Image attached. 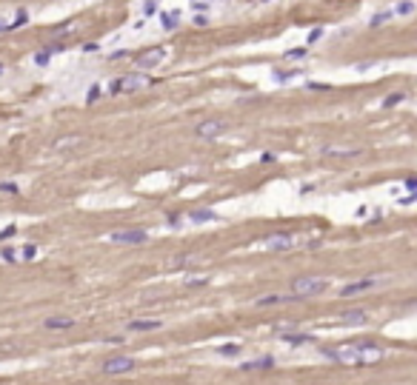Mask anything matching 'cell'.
Returning <instances> with one entry per match:
<instances>
[{
    "label": "cell",
    "mask_w": 417,
    "mask_h": 385,
    "mask_svg": "<svg viewBox=\"0 0 417 385\" xmlns=\"http://www.w3.org/2000/svg\"><path fill=\"white\" fill-rule=\"evenodd\" d=\"M374 288V280H357V283H349L340 288V297H351V294H360V291H368Z\"/></svg>",
    "instance_id": "30bf717a"
},
{
    "label": "cell",
    "mask_w": 417,
    "mask_h": 385,
    "mask_svg": "<svg viewBox=\"0 0 417 385\" xmlns=\"http://www.w3.org/2000/svg\"><path fill=\"white\" fill-rule=\"evenodd\" d=\"M306 54H309V49H306V46H300V49H289V51H286V57H289V60H297V57H306Z\"/></svg>",
    "instance_id": "484cf974"
},
{
    "label": "cell",
    "mask_w": 417,
    "mask_h": 385,
    "mask_svg": "<svg viewBox=\"0 0 417 385\" xmlns=\"http://www.w3.org/2000/svg\"><path fill=\"white\" fill-rule=\"evenodd\" d=\"M109 240H112V243H120V246H137V243H146L149 234H146L143 228H123V231H115Z\"/></svg>",
    "instance_id": "5b68a950"
},
{
    "label": "cell",
    "mask_w": 417,
    "mask_h": 385,
    "mask_svg": "<svg viewBox=\"0 0 417 385\" xmlns=\"http://www.w3.org/2000/svg\"><path fill=\"white\" fill-rule=\"evenodd\" d=\"M294 300H303V297H297V294H269V297H260L257 300V305L260 308H266V305H280V302H294Z\"/></svg>",
    "instance_id": "8fae6325"
},
{
    "label": "cell",
    "mask_w": 417,
    "mask_h": 385,
    "mask_svg": "<svg viewBox=\"0 0 417 385\" xmlns=\"http://www.w3.org/2000/svg\"><path fill=\"white\" fill-rule=\"evenodd\" d=\"M3 71H6V66H3V63H0V74H3Z\"/></svg>",
    "instance_id": "8d00e7d4"
},
{
    "label": "cell",
    "mask_w": 417,
    "mask_h": 385,
    "mask_svg": "<svg viewBox=\"0 0 417 385\" xmlns=\"http://www.w3.org/2000/svg\"><path fill=\"white\" fill-rule=\"evenodd\" d=\"M320 154L323 157H357L360 149H354V146H323Z\"/></svg>",
    "instance_id": "9c48e42d"
},
{
    "label": "cell",
    "mask_w": 417,
    "mask_h": 385,
    "mask_svg": "<svg viewBox=\"0 0 417 385\" xmlns=\"http://www.w3.org/2000/svg\"><path fill=\"white\" fill-rule=\"evenodd\" d=\"M0 191H3V194H17L20 188H17L15 183H0Z\"/></svg>",
    "instance_id": "1f68e13d"
},
{
    "label": "cell",
    "mask_w": 417,
    "mask_h": 385,
    "mask_svg": "<svg viewBox=\"0 0 417 385\" xmlns=\"http://www.w3.org/2000/svg\"><path fill=\"white\" fill-rule=\"evenodd\" d=\"M292 291L297 297H315V294L329 291V280H323V277H297L292 283Z\"/></svg>",
    "instance_id": "3957f363"
},
{
    "label": "cell",
    "mask_w": 417,
    "mask_h": 385,
    "mask_svg": "<svg viewBox=\"0 0 417 385\" xmlns=\"http://www.w3.org/2000/svg\"><path fill=\"white\" fill-rule=\"evenodd\" d=\"M17 234V226H6L3 231H0V240H9V237H15Z\"/></svg>",
    "instance_id": "4dcf8cb0"
},
{
    "label": "cell",
    "mask_w": 417,
    "mask_h": 385,
    "mask_svg": "<svg viewBox=\"0 0 417 385\" xmlns=\"http://www.w3.org/2000/svg\"><path fill=\"white\" fill-rule=\"evenodd\" d=\"M406 185H409L412 191H417V177H412V180H406Z\"/></svg>",
    "instance_id": "d590c367"
},
{
    "label": "cell",
    "mask_w": 417,
    "mask_h": 385,
    "mask_svg": "<svg viewBox=\"0 0 417 385\" xmlns=\"http://www.w3.org/2000/svg\"><path fill=\"white\" fill-rule=\"evenodd\" d=\"M294 246V237L292 234H271L263 240V249H274V251H286Z\"/></svg>",
    "instance_id": "ba28073f"
},
{
    "label": "cell",
    "mask_w": 417,
    "mask_h": 385,
    "mask_svg": "<svg viewBox=\"0 0 417 385\" xmlns=\"http://www.w3.org/2000/svg\"><path fill=\"white\" fill-rule=\"evenodd\" d=\"M389 17H394L392 15V9H386V12H377V15H371V20H368V26H383Z\"/></svg>",
    "instance_id": "603a6c76"
},
{
    "label": "cell",
    "mask_w": 417,
    "mask_h": 385,
    "mask_svg": "<svg viewBox=\"0 0 417 385\" xmlns=\"http://www.w3.org/2000/svg\"><path fill=\"white\" fill-rule=\"evenodd\" d=\"M189 220H192V223H209V220H217V214L209 211V208H200V211H192Z\"/></svg>",
    "instance_id": "d6986e66"
},
{
    "label": "cell",
    "mask_w": 417,
    "mask_h": 385,
    "mask_svg": "<svg viewBox=\"0 0 417 385\" xmlns=\"http://www.w3.org/2000/svg\"><path fill=\"white\" fill-rule=\"evenodd\" d=\"M403 100H406V94L397 91V94H389V97L383 100V106H397V103H403Z\"/></svg>",
    "instance_id": "4316f807"
},
{
    "label": "cell",
    "mask_w": 417,
    "mask_h": 385,
    "mask_svg": "<svg viewBox=\"0 0 417 385\" xmlns=\"http://www.w3.org/2000/svg\"><path fill=\"white\" fill-rule=\"evenodd\" d=\"M154 12H157V0H146V3H143V15L149 17V15H154Z\"/></svg>",
    "instance_id": "f546056e"
},
{
    "label": "cell",
    "mask_w": 417,
    "mask_h": 385,
    "mask_svg": "<svg viewBox=\"0 0 417 385\" xmlns=\"http://www.w3.org/2000/svg\"><path fill=\"white\" fill-rule=\"evenodd\" d=\"M100 94H103L100 86H92V89H89V94H86V103H95L98 97H100Z\"/></svg>",
    "instance_id": "83f0119b"
},
{
    "label": "cell",
    "mask_w": 417,
    "mask_h": 385,
    "mask_svg": "<svg viewBox=\"0 0 417 385\" xmlns=\"http://www.w3.org/2000/svg\"><path fill=\"white\" fill-rule=\"evenodd\" d=\"M300 74H303L300 68H294V71H274L271 77H274L277 83H289V80H294V77H300Z\"/></svg>",
    "instance_id": "44dd1931"
},
{
    "label": "cell",
    "mask_w": 417,
    "mask_h": 385,
    "mask_svg": "<svg viewBox=\"0 0 417 385\" xmlns=\"http://www.w3.org/2000/svg\"><path fill=\"white\" fill-rule=\"evenodd\" d=\"M320 354L326 360L346 362V365H368V362H377L383 357V348L374 345V342H346V345H337V348H320Z\"/></svg>",
    "instance_id": "6da1fadb"
},
{
    "label": "cell",
    "mask_w": 417,
    "mask_h": 385,
    "mask_svg": "<svg viewBox=\"0 0 417 385\" xmlns=\"http://www.w3.org/2000/svg\"><path fill=\"white\" fill-rule=\"evenodd\" d=\"M20 251H23V260H34L37 257V246H23Z\"/></svg>",
    "instance_id": "f1b7e54d"
},
{
    "label": "cell",
    "mask_w": 417,
    "mask_h": 385,
    "mask_svg": "<svg viewBox=\"0 0 417 385\" xmlns=\"http://www.w3.org/2000/svg\"><path fill=\"white\" fill-rule=\"evenodd\" d=\"M74 32V23H63V26H57V29H54V37H63V34H72Z\"/></svg>",
    "instance_id": "d4e9b609"
},
{
    "label": "cell",
    "mask_w": 417,
    "mask_h": 385,
    "mask_svg": "<svg viewBox=\"0 0 417 385\" xmlns=\"http://www.w3.org/2000/svg\"><path fill=\"white\" fill-rule=\"evenodd\" d=\"M132 368H134L132 357H109V360L100 365L103 374H126V371H132Z\"/></svg>",
    "instance_id": "52a82bcc"
},
{
    "label": "cell",
    "mask_w": 417,
    "mask_h": 385,
    "mask_svg": "<svg viewBox=\"0 0 417 385\" xmlns=\"http://www.w3.org/2000/svg\"><path fill=\"white\" fill-rule=\"evenodd\" d=\"M226 129H229L226 120H203L200 126L195 129V137H200V140H215V137H220Z\"/></svg>",
    "instance_id": "277c9868"
},
{
    "label": "cell",
    "mask_w": 417,
    "mask_h": 385,
    "mask_svg": "<svg viewBox=\"0 0 417 385\" xmlns=\"http://www.w3.org/2000/svg\"><path fill=\"white\" fill-rule=\"evenodd\" d=\"M160 26H163L166 32H174V29L180 26V12H177V9H172V12H163V15H160Z\"/></svg>",
    "instance_id": "4fadbf2b"
},
{
    "label": "cell",
    "mask_w": 417,
    "mask_h": 385,
    "mask_svg": "<svg viewBox=\"0 0 417 385\" xmlns=\"http://www.w3.org/2000/svg\"><path fill=\"white\" fill-rule=\"evenodd\" d=\"M340 319L349 322V325H360V322H366V311H346Z\"/></svg>",
    "instance_id": "ffe728a7"
},
{
    "label": "cell",
    "mask_w": 417,
    "mask_h": 385,
    "mask_svg": "<svg viewBox=\"0 0 417 385\" xmlns=\"http://www.w3.org/2000/svg\"><path fill=\"white\" fill-rule=\"evenodd\" d=\"M320 34H323V29H315V32L309 34V43H315V40H317V37H320Z\"/></svg>",
    "instance_id": "e575fe53"
},
{
    "label": "cell",
    "mask_w": 417,
    "mask_h": 385,
    "mask_svg": "<svg viewBox=\"0 0 417 385\" xmlns=\"http://www.w3.org/2000/svg\"><path fill=\"white\" fill-rule=\"evenodd\" d=\"M163 322L160 319H132L129 322V331H157Z\"/></svg>",
    "instance_id": "5bb4252c"
},
{
    "label": "cell",
    "mask_w": 417,
    "mask_h": 385,
    "mask_svg": "<svg viewBox=\"0 0 417 385\" xmlns=\"http://www.w3.org/2000/svg\"><path fill=\"white\" fill-rule=\"evenodd\" d=\"M0 254H3V260H9V263H15V260H17L15 249H3V251H0Z\"/></svg>",
    "instance_id": "d6a6232c"
},
{
    "label": "cell",
    "mask_w": 417,
    "mask_h": 385,
    "mask_svg": "<svg viewBox=\"0 0 417 385\" xmlns=\"http://www.w3.org/2000/svg\"><path fill=\"white\" fill-rule=\"evenodd\" d=\"M274 365V360L271 357H263V360H251V362H243L240 368L243 371H257V368H271Z\"/></svg>",
    "instance_id": "2e32d148"
},
{
    "label": "cell",
    "mask_w": 417,
    "mask_h": 385,
    "mask_svg": "<svg viewBox=\"0 0 417 385\" xmlns=\"http://www.w3.org/2000/svg\"><path fill=\"white\" fill-rule=\"evenodd\" d=\"M149 83H151L149 74H143V71H129V74H120V77H115V80L109 83V94H134V91L146 89Z\"/></svg>",
    "instance_id": "7a4b0ae2"
},
{
    "label": "cell",
    "mask_w": 417,
    "mask_h": 385,
    "mask_svg": "<svg viewBox=\"0 0 417 385\" xmlns=\"http://www.w3.org/2000/svg\"><path fill=\"white\" fill-rule=\"evenodd\" d=\"M283 342L303 345V342H315V337H312V334H289V331H283Z\"/></svg>",
    "instance_id": "ac0fdd59"
},
{
    "label": "cell",
    "mask_w": 417,
    "mask_h": 385,
    "mask_svg": "<svg viewBox=\"0 0 417 385\" xmlns=\"http://www.w3.org/2000/svg\"><path fill=\"white\" fill-rule=\"evenodd\" d=\"M77 143H80V134H69V137H63V140L54 143V149H72V146H77Z\"/></svg>",
    "instance_id": "7402d4cb"
},
{
    "label": "cell",
    "mask_w": 417,
    "mask_h": 385,
    "mask_svg": "<svg viewBox=\"0 0 417 385\" xmlns=\"http://www.w3.org/2000/svg\"><path fill=\"white\" fill-rule=\"evenodd\" d=\"M49 60H51V51L49 49H43V51H37V54H34V66H46Z\"/></svg>",
    "instance_id": "cb8c5ba5"
},
{
    "label": "cell",
    "mask_w": 417,
    "mask_h": 385,
    "mask_svg": "<svg viewBox=\"0 0 417 385\" xmlns=\"http://www.w3.org/2000/svg\"><path fill=\"white\" fill-rule=\"evenodd\" d=\"M43 325L49 331H66V328H74V319L72 317H49V319H43Z\"/></svg>",
    "instance_id": "7c38bea8"
},
{
    "label": "cell",
    "mask_w": 417,
    "mask_h": 385,
    "mask_svg": "<svg viewBox=\"0 0 417 385\" xmlns=\"http://www.w3.org/2000/svg\"><path fill=\"white\" fill-rule=\"evenodd\" d=\"M240 351V345H223L220 348V354H226V357H232V354H237Z\"/></svg>",
    "instance_id": "836d02e7"
},
{
    "label": "cell",
    "mask_w": 417,
    "mask_h": 385,
    "mask_svg": "<svg viewBox=\"0 0 417 385\" xmlns=\"http://www.w3.org/2000/svg\"><path fill=\"white\" fill-rule=\"evenodd\" d=\"M415 9H417L415 0H403V3H397V6H392V15H394V17H403V15H412Z\"/></svg>",
    "instance_id": "9a60e30c"
},
{
    "label": "cell",
    "mask_w": 417,
    "mask_h": 385,
    "mask_svg": "<svg viewBox=\"0 0 417 385\" xmlns=\"http://www.w3.org/2000/svg\"><path fill=\"white\" fill-rule=\"evenodd\" d=\"M166 60V46H151L137 57V68H154L157 63Z\"/></svg>",
    "instance_id": "8992f818"
},
{
    "label": "cell",
    "mask_w": 417,
    "mask_h": 385,
    "mask_svg": "<svg viewBox=\"0 0 417 385\" xmlns=\"http://www.w3.org/2000/svg\"><path fill=\"white\" fill-rule=\"evenodd\" d=\"M26 23H29V12H26V9H17V12H15V20L9 23V32H15V29H23Z\"/></svg>",
    "instance_id": "e0dca14e"
}]
</instances>
